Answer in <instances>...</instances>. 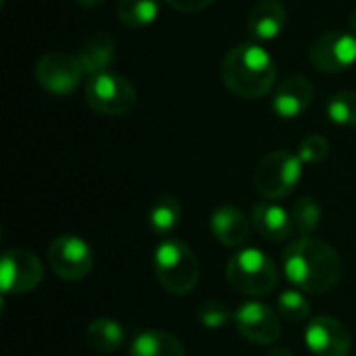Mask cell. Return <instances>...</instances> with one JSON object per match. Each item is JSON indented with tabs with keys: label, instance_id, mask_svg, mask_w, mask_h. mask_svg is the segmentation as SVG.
<instances>
[{
	"label": "cell",
	"instance_id": "6da1fadb",
	"mask_svg": "<svg viewBox=\"0 0 356 356\" xmlns=\"http://www.w3.org/2000/svg\"><path fill=\"white\" fill-rule=\"evenodd\" d=\"M286 277L302 292L327 294L342 277V261L338 252L323 240L300 236L292 240L282 257Z\"/></svg>",
	"mask_w": 356,
	"mask_h": 356
},
{
	"label": "cell",
	"instance_id": "7a4b0ae2",
	"mask_svg": "<svg viewBox=\"0 0 356 356\" xmlns=\"http://www.w3.org/2000/svg\"><path fill=\"white\" fill-rule=\"evenodd\" d=\"M221 79L232 94L259 100L275 86L277 65L263 46L238 44L221 63Z\"/></svg>",
	"mask_w": 356,
	"mask_h": 356
},
{
	"label": "cell",
	"instance_id": "3957f363",
	"mask_svg": "<svg viewBox=\"0 0 356 356\" xmlns=\"http://www.w3.org/2000/svg\"><path fill=\"white\" fill-rule=\"evenodd\" d=\"M152 267L159 284L175 296L190 294L200 280V263L194 250L177 238H165L156 246Z\"/></svg>",
	"mask_w": 356,
	"mask_h": 356
},
{
	"label": "cell",
	"instance_id": "277c9868",
	"mask_svg": "<svg viewBox=\"0 0 356 356\" xmlns=\"http://www.w3.org/2000/svg\"><path fill=\"white\" fill-rule=\"evenodd\" d=\"M280 280L275 263L259 248H244L227 263V282L246 296H263L275 290Z\"/></svg>",
	"mask_w": 356,
	"mask_h": 356
},
{
	"label": "cell",
	"instance_id": "5b68a950",
	"mask_svg": "<svg viewBox=\"0 0 356 356\" xmlns=\"http://www.w3.org/2000/svg\"><path fill=\"white\" fill-rule=\"evenodd\" d=\"M86 102L104 117H125L138 104V92L131 81L119 73H98L86 83Z\"/></svg>",
	"mask_w": 356,
	"mask_h": 356
},
{
	"label": "cell",
	"instance_id": "8992f818",
	"mask_svg": "<svg viewBox=\"0 0 356 356\" xmlns=\"http://www.w3.org/2000/svg\"><path fill=\"white\" fill-rule=\"evenodd\" d=\"M302 161L298 154L290 150H273L269 152L257 167L254 184L263 198L282 200L294 192L302 177Z\"/></svg>",
	"mask_w": 356,
	"mask_h": 356
},
{
	"label": "cell",
	"instance_id": "52a82bcc",
	"mask_svg": "<svg viewBox=\"0 0 356 356\" xmlns=\"http://www.w3.org/2000/svg\"><path fill=\"white\" fill-rule=\"evenodd\" d=\"M46 259L52 273L65 282L83 280L94 265L92 248L88 246V242L71 234L54 238L48 246Z\"/></svg>",
	"mask_w": 356,
	"mask_h": 356
},
{
	"label": "cell",
	"instance_id": "ba28073f",
	"mask_svg": "<svg viewBox=\"0 0 356 356\" xmlns=\"http://www.w3.org/2000/svg\"><path fill=\"white\" fill-rule=\"evenodd\" d=\"M83 75L86 71L79 58L67 52H48L35 65L38 83L54 96L73 94L81 86Z\"/></svg>",
	"mask_w": 356,
	"mask_h": 356
},
{
	"label": "cell",
	"instance_id": "9c48e42d",
	"mask_svg": "<svg viewBox=\"0 0 356 356\" xmlns=\"http://www.w3.org/2000/svg\"><path fill=\"white\" fill-rule=\"evenodd\" d=\"M309 60L323 73H342L356 63V35L334 29L321 33L309 48Z\"/></svg>",
	"mask_w": 356,
	"mask_h": 356
},
{
	"label": "cell",
	"instance_id": "30bf717a",
	"mask_svg": "<svg viewBox=\"0 0 356 356\" xmlns=\"http://www.w3.org/2000/svg\"><path fill=\"white\" fill-rule=\"evenodd\" d=\"M42 277H44V265L35 252L25 248H13L2 254L0 261L2 294H27L40 286Z\"/></svg>",
	"mask_w": 356,
	"mask_h": 356
},
{
	"label": "cell",
	"instance_id": "8fae6325",
	"mask_svg": "<svg viewBox=\"0 0 356 356\" xmlns=\"http://www.w3.org/2000/svg\"><path fill=\"white\" fill-rule=\"evenodd\" d=\"M234 325L242 338L259 346H271L282 336L277 313L271 307L254 300H248L234 311Z\"/></svg>",
	"mask_w": 356,
	"mask_h": 356
},
{
	"label": "cell",
	"instance_id": "7c38bea8",
	"mask_svg": "<svg viewBox=\"0 0 356 356\" xmlns=\"http://www.w3.org/2000/svg\"><path fill=\"white\" fill-rule=\"evenodd\" d=\"M305 340L315 356H348L353 348V336L348 327L336 317H315L307 323Z\"/></svg>",
	"mask_w": 356,
	"mask_h": 356
},
{
	"label": "cell",
	"instance_id": "4fadbf2b",
	"mask_svg": "<svg viewBox=\"0 0 356 356\" xmlns=\"http://www.w3.org/2000/svg\"><path fill=\"white\" fill-rule=\"evenodd\" d=\"M315 88L305 75L288 77L273 94V113L282 119L300 117L313 102Z\"/></svg>",
	"mask_w": 356,
	"mask_h": 356
},
{
	"label": "cell",
	"instance_id": "5bb4252c",
	"mask_svg": "<svg viewBox=\"0 0 356 356\" xmlns=\"http://www.w3.org/2000/svg\"><path fill=\"white\" fill-rule=\"evenodd\" d=\"M211 232L223 246H242L250 236L248 217L234 204H221L211 215Z\"/></svg>",
	"mask_w": 356,
	"mask_h": 356
},
{
	"label": "cell",
	"instance_id": "9a60e30c",
	"mask_svg": "<svg viewBox=\"0 0 356 356\" xmlns=\"http://www.w3.org/2000/svg\"><path fill=\"white\" fill-rule=\"evenodd\" d=\"M286 6L280 0H259L248 13V33L257 42L275 40L286 27Z\"/></svg>",
	"mask_w": 356,
	"mask_h": 356
},
{
	"label": "cell",
	"instance_id": "2e32d148",
	"mask_svg": "<svg viewBox=\"0 0 356 356\" xmlns=\"http://www.w3.org/2000/svg\"><path fill=\"white\" fill-rule=\"evenodd\" d=\"M117 54V42L106 31H94L83 40V44L77 48L75 56L79 58L86 75H98L108 71Z\"/></svg>",
	"mask_w": 356,
	"mask_h": 356
},
{
	"label": "cell",
	"instance_id": "e0dca14e",
	"mask_svg": "<svg viewBox=\"0 0 356 356\" xmlns=\"http://www.w3.org/2000/svg\"><path fill=\"white\" fill-rule=\"evenodd\" d=\"M250 221H252V227L259 232V236L269 240V242H284L294 232L290 213L275 202L254 204Z\"/></svg>",
	"mask_w": 356,
	"mask_h": 356
},
{
	"label": "cell",
	"instance_id": "ac0fdd59",
	"mask_svg": "<svg viewBox=\"0 0 356 356\" xmlns=\"http://www.w3.org/2000/svg\"><path fill=\"white\" fill-rule=\"evenodd\" d=\"M129 356H186V348L173 334L148 330L134 338Z\"/></svg>",
	"mask_w": 356,
	"mask_h": 356
},
{
	"label": "cell",
	"instance_id": "d6986e66",
	"mask_svg": "<svg viewBox=\"0 0 356 356\" xmlns=\"http://www.w3.org/2000/svg\"><path fill=\"white\" fill-rule=\"evenodd\" d=\"M125 342V330L119 321L108 317H98L86 327V344L102 355L119 350Z\"/></svg>",
	"mask_w": 356,
	"mask_h": 356
},
{
	"label": "cell",
	"instance_id": "ffe728a7",
	"mask_svg": "<svg viewBox=\"0 0 356 356\" xmlns=\"http://www.w3.org/2000/svg\"><path fill=\"white\" fill-rule=\"evenodd\" d=\"M181 202L175 196H159L148 211V225L156 236H169L181 221Z\"/></svg>",
	"mask_w": 356,
	"mask_h": 356
},
{
	"label": "cell",
	"instance_id": "44dd1931",
	"mask_svg": "<svg viewBox=\"0 0 356 356\" xmlns=\"http://www.w3.org/2000/svg\"><path fill=\"white\" fill-rule=\"evenodd\" d=\"M117 17L127 29H144L159 17V0H119Z\"/></svg>",
	"mask_w": 356,
	"mask_h": 356
},
{
	"label": "cell",
	"instance_id": "7402d4cb",
	"mask_svg": "<svg viewBox=\"0 0 356 356\" xmlns=\"http://www.w3.org/2000/svg\"><path fill=\"white\" fill-rule=\"evenodd\" d=\"M292 217V225L294 232L300 236H311L319 223H321V207L315 198L311 196H302L294 202V209L290 213Z\"/></svg>",
	"mask_w": 356,
	"mask_h": 356
},
{
	"label": "cell",
	"instance_id": "603a6c76",
	"mask_svg": "<svg viewBox=\"0 0 356 356\" xmlns=\"http://www.w3.org/2000/svg\"><path fill=\"white\" fill-rule=\"evenodd\" d=\"M277 309H280V315L292 323H307L311 317V305H309L307 296L302 294V290H298V288H288V290L280 292Z\"/></svg>",
	"mask_w": 356,
	"mask_h": 356
},
{
	"label": "cell",
	"instance_id": "cb8c5ba5",
	"mask_svg": "<svg viewBox=\"0 0 356 356\" xmlns=\"http://www.w3.org/2000/svg\"><path fill=\"white\" fill-rule=\"evenodd\" d=\"M327 117L336 125L356 127V90L336 92L327 100Z\"/></svg>",
	"mask_w": 356,
	"mask_h": 356
},
{
	"label": "cell",
	"instance_id": "d4e9b609",
	"mask_svg": "<svg viewBox=\"0 0 356 356\" xmlns=\"http://www.w3.org/2000/svg\"><path fill=\"white\" fill-rule=\"evenodd\" d=\"M196 317L207 330H221L223 325L234 321V311L221 300H204L198 307Z\"/></svg>",
	"mask_w": 356,
	"mask_h": 356
},
{
	"label": "cell",
	"instance_id": "484cf974",
	"mask_svg": "<svg viewBox=\"0 0 356 356\" xmlns=\"http://www.w3.org/2000/svg\"><path fill=\"white\" fill-rule=\"evenodd\" d=\"M298 156L305 165H317L323 163L330 156V142L327 138L319 136V134H311L307 136L300 146H298Z\"/></svg>",
	"mask_w": 356,
	"mask_h": 356
},
{
	"label": "cell",
	"instance_id": "4316f807",
	"mask_svg": "<svg viewBox=\"0 0 356 356\" xmlns=\"http://www.w3.org/2000/svg\"><path fill=\"white\" fill-rule=\"evenodd\" d=\"M165 2L179 13H198V10H204L207 6H211L215 0H165Z\"/></svg>",
	"mask_w": 356,
	"mask_h": 356
},
{
	"label": "cell",
	"instance_id": "83f0119b",
	"mask_svg": "<svg viewBox=\"0 0 356 356\" xmlns=\"http://www.w3.org/2000/svg\"><path fill=\"white\" fill-rule=\"evenodd\" d=\"M267 356H292V353L288 348H284V346H277V348H273Z\"/></svg>",
	"mask_w": 356,
	"mask_h": 356
},
{
	"label": "cell",
	"instance_id": "f1b7e54d",
	"mask_svg": "<svg viewBox=\"0 0 356 356\" xmlns=\"http://www.w3.org/2000/svg\"><path fill=\"white\" fill-rule=\"evenodd\" d=\"M348 27H350V33L356 35V8L350 13V17H348Z\"/></svg>",
	"mask_w": 356,
	"mask_h": 356
},
{
	"label": "cell",
	"instance_id": "f546056e",
	"mask_svg": "<svg viewBox=\"0 0 356 356\" xmlns=\"http://www.w3.org/2000/svg\"><path fill=\"white\" fill-rule=\"evenodd\" d=\"M77 4H81V6H96V4H100L102 0H75Z\"/></svg>",
	"mask_w": 356,
	"mask_h": 356
}]
</instances>
